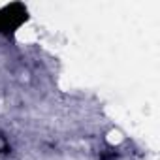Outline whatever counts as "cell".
I'll use <instances>...</instances> for the list:
<instances>
[{"instance_id": "cell-1", "label": "cell", "mask_w": 160, "mask_h": 160, "mask_svg": "<svg viewBox=\"0 0 160 160\" xmlns=\"http://www.w3.org/2000/svg\"><path fill=\"white\" fill-rule=\"evenodd\" d=\"M28 21V10L25 4L13 2L0 8V38H12Z\"/></svg>"}]
</instances>
